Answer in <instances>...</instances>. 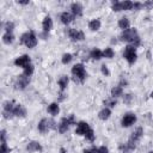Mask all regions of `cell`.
I'll use <instances>...</instances> for the list:
<instances>
[{
	"label": "cell",
	"mask_w": 153,
	"mask_h": 153,
	"mask_svg": "<svg viewBox=\"0 0 153 153\" xmlns=\"http://www.w3.org/2000/svg\"><path fill=\"white\" fill-rule=\"evenodd\" d=\"M43 30L45 31V32H48L49 30H51L53 29V20H51V18L50 17H45L44 19H43Z\"/></svg>",
	"instance_id": "9a60e30c"
},
{
	"label": "cell",
	"mask_w": 153,
	"mask_h": 153,
	"mask_svg": "<svg viewBox=\"0 0 153 153\" xmlns=\"http://www.w3.org/2000/svg\"><path fill=\"white\" fill-rule=\"evenodd\" d=\"M71 60H72V55L71 54H65L62 56V63H65V65H67L68 62H71Z\"/></svg>",
	"instance_id": "f1b7e54d"
},
{
	"label": "cell",
	"mask_w": 153,
	"mask_h": 153,
	"mask_svg": "<svg viewBox=\"0 0 153 153\" xmlns=\"http://www.w3.org/2000/svg\"><path fill=\"white\" fill-rule=\"evenodd\" d=\"M136 121V116L134 114H127L122 118V127H130Z\"/></svg>",
	"instance_id": "30bf717a"
},
{
	"label": "cell",
	"mask_w": 153,
	"mask_h": 153,
	"mask_svg": "<svg viewBox=\"0 0 153 153\" xmlns=\"http://www.w3.org/2000/svg\"><path fill=\"white\" fill-rule=\"evenodd\" d=\"M13 39H14V37H13V35H12V33L6 32V33L2 36V42H4V43H6V44L12 43V42H13Z\"/></svg>",
	"instance_id": "cb8c5ba5"
},
{
	"label": "cell",
	"mask_w": 153,
	"mask_h": 153,
	"mask_svg": "<svg viewBox=\"0 0 153 153\" xmlns=\"http://www.w3.org/2000/svg\"><path fill=\"white\" fill-rule=\"evenodd\" d=\"M18 4H22V5H26V4H29V1H18Z\"/></svg>",
	"instance_id": "f35d334b"
},
{
	"label": "cell",
	"mask_w": 153,
	"mask_h": 153,
	"mask_svg": "<svg viewBox=\"0 0 153 153\" xmlns=\"http://www.w3.org/2000/svg\"><path fill=\"white\" fill-rule=\"evenodd\" d=\"M13 27H14V24H13L12 22H6V23H5V30H6V32L12 33Z\"/></svg>",
	"instance_id": "83f0119b"
},
{
	"label": "cell",
	"mask_w": 153,
	"mask_h": 153,
	"mask_svg": "<svg viewBox=\"0 0 153 153\" xmlns=\"http://www.w3.org/2000/svg\"><path fill=\"white\" fill-rule=\"evenodd\" d=\"M85 137H86L87 140H90V141H93V140H94V133H93V130H92V129H90V130L86 133Z\"/></svg>",
	"instance_id": "f546056e"
},
{
	"label": "cell",
	"mask_w": 153,
	"mask_h": 153,
	"mask_svg": "<svg viewBox=\"0 0 153 153\" xmlns=\"http://www.w3.org/2000/svg\"><path fill=\"white\" fill-rule=\"evenodd\" d=\"M29 82H30V76H27V75H25V74H22V75L18 76L17 82H16V86H17V88L24 90V88L29 85Z\"/></svg>",
	"instance_id": "ba28073f"
},
{
	"label": "cell",
	"mask_w": 153,
	"mask_h": 153,
	"mask_svg": "<svg viewBox=\"0 0 153 153\" xmlns=\"http://www.w3.org/2000/svg\"><path fill=\"white\" fill-rule=\"evenodd\" d=\"M59 111H60V108H59V105H57L56 103H51V104L48 106V112H49L50 115H53V116L57 115Z\"/></svg>",
	"instance_id": "d6986e66"
},
{
	"label": "cell",
	"mask_w": 153,
	"mask_h": 153,
	"mask_svg": "<svg viewBox=\"0 0 153 153\" xmlns=\"http://www.w3.org/2000/svg\"><path fill=\"white\" fill-rule=\"evenodd\" d=\"M14 65L18 66V67H23L25 68L27 65H30V57L27 55H22L19 57H17L14 60Z\"/></svg>",
	"instance_id": "8fae6325"
},
{
	"label": "cell",
	"mask_w": 153,
	"mask_h": 153,
	"mask_svg": "<svg viewBox=\"0 0 153 153\" xmlns=\"http://www.w3.org/2000/svg\"><path fill=\"white\" fill-rule=\"evenodd\" d=\"M151 97H152V98H153V92H152V93H151Z\"/></svg>",
	"instance_id": "60d3db41"
},
{
	"label": "cell",
	"mask_w": 153,
	"mask_h": 153,
	"mask_svg": "<svg viewBox=\"0 0 153 153\" xmlns=\"http://www.w3.org/2000/svg\"><path fill=\"white\" fill-rule=\"evenodd\" d=\"M129 25H130V22H129L128 18H122V19L118 20V26H120L123 31L128 30V29H129Z\"/></svg>",
	"instance_id": "ac0fdd59"
},
{
	"label": "cell",
	"mask_w": 153,
	"mask_h": 153,
	"mask_svg": "<svg viewBox=\"0 0 153 153\" xmlns=\"http://www.w3.org/2000/svg\"><path fill=\"white\" fill-rule=\"evenodd\" d=\"M55 124L56 123H55L54 120H51V118H43L38 123V130L41 133H47L50 129H54L55 128Z\"/></svg>",
	"instance_id": "277c9868"
},
{
	"label": "cell",
	"mask_w": 153,
	"mask_h": 153,
	"mask_svg": "<svg viewBox=\"0 0 153 153\" xmlns=\"http://www.w3.org/2000/svg\"><path fill=\"white\" fill-rule=\"evenodd\" d=\"M102 73H103L104 75H106V76L110 74V72H109V69H108V67H106L105 65H103V66H102Z\"/></svg>",
	"instance_id": "d6a6232c"
},
{
	"label": "cell",
	"mask_w": 153,
	"mask_h": 153,
	"mask_svg": "<svg viewBox=\"0 0 153 153\" xmlns=\"http://www.w3.org/2000/svg\"><path fill=\"white\" fill-rule=\"evenodd\" d=\"M71 10H72V12H73L74 16H78V17H79V16L82 14V6H81L79 2H74V4H72Z\"/></svg>",
	"instance_id": "5bb4252c"
},
{
	"label": "cell",
	"mask_w": 153,
	"mask_h": 153,
	"mask_svg": "<svg viewBox=\"0 0 153 153\" xmlns=\"http://www.w3.org/2000/svg\"><path fill=\"white\" fill-rule=\"evenodd\" d=\"M73 123H74V116H73V115H71L69 117H65V118H62L61 122H60V124H59V131H60L61 134L66 133V131L68 130L69 126L73 124Z\"/></svg>",
	"instance_id": "8992f818"
},
{
	"label": "cell",
	"mask_w": 153,
	"mask_h": 153,
	"mask_svg": "<svg viewBox=\"0 0 153 153\" xmlns=\"http://www.w3.org/2000/svg\"><path fill=\"white\" fill-rule=\"evenodd\" d=\"M123 56H124V59L131 65V63H134L135 61H136V51H135V47H133V45H127L126 47V49H124V53H123Z\"/></svg>",
	"instance_id": "5b68a950"
},
{
	"label": "cell",
	"mask_w": 153,
	"mask_h": 153,
	"mask_svg": "<svg viewBox=\"0 0 153 153\" xmlns=\"http://www.w3.org/2000/svg\"><path fill=\"white\" fill-rule=\"evenodd\" d=\"M122 92H123L122 86H115V87L111 90V94H112V97H114V98H115V97L121 96V94H122Z\"/></svg>",
	"instance_id": "d4e9b609"
},
{
	"label": "cell",
	"mask_w": 153,
	"mask_h": 153,
	"mask_svg": "<svg viewBox=\"0 0 153 153\" xmlns=\"http://www.w3.org/2000/svg\"><path fill=\"white\" fill-rule=\"evenodd\" d=\"M103 56L104 57H108V59L114 57V50L111 48H105V50L103 51Z\"/></svg>",
	"instance_id": "484cf974"
},
{
	"label": "cell",
	"mask_w": 153,
	"mask_h": 153,
	"mask_svg": "<svg viewBox=\"0 0 153 153\" xmlns=\"http://www.w3.org/2000/svg\"><path fill=\"white\" fill-rule=\"evenodd\" d=\"M26 149L30 151V152H33V151H42V146L36 142V141H31L29 142V145L26 146Z\"/></svg>",
	"instance_id": "2e32d148"
},
{
	"label": "cell",
	"mask_w": 153,
	"mask_h": 153,
	"mask_svg": "<svg viewBox=\"0 0 153 153\" xmlns=\"http://www.w3.org/2000/svg\"><path fill=\"white\" fill-rule=\"evenodd\" d=\"M90 126L86 123V122H79L78 126H76V129H75V133L78 135H86V133L90 130Z\"/></svg>",
	"instance_id": "7c38bea8"
},
{
	"label": "cell",
	"mask_w": 153,
	"mask_h": 153,
	"mask_svg": "<svg viewBox=\"0 0 153 153\" xmlns=\"http://www.w3.org/2000/svg\"><path fill=\"white\" fill-rule=\"evenodd\" d=\"M90 56H91L93 60H100V59L103 57V51H100L98 48H94V49L91 51Z\"/></svg>",
	"instance_id": "ffe728a7"
},
{
	"label": "cell",
	"mask_w": 153,
	"mask_h": 153,
	"mask_svg": "<svg viewBox=\"0 0 153 153\" xmlns=\"http://www.w3.org/2000/svg\"><path fill=\"white\" fill-rule=\"evenodd\" d=\"M67 32H68V36H69V38H71L72 41H82V39L85 38L84 32L78 31V30H75V29H68Z\"/></svg>",
	"instance_id": "9c48e42d"
},
{
	"label": "cell",
	"mask_w": 153,
	"mask_h": 153,
	"mask_svg": "<svg viewBox=\"0 0 153 153\" xmlns=\"http://www.w3.org/2000/svg\"><path fill=\"white\" fill-rule=\"evenodd\" d=\"M104 104L105 105H109V106H115L116 105V100L115 99H106L104 102Z\"/></svg>",
	"instance_id": "1f68e13d"
},
{
	"label": "cell",
	"mask_w": 153,
	"mask_h": 153,
	"mask_svg": "<svg viewBox=\"0 0 153 153\" xmlns=\"http://www.w3.org/2000/svg\"><path fill=\"white\" fill-rule=\"evenodd\" d=\"M0 153H10V148L7 147L6 142H1V147H0Z\"/></svg>",
	"instance_id": "4dcf8cb0"
},
{
	"label": "cell",
	"mask_w": 153,
	"mask_h": 153,
	"mask_svg": "<svg viewBox=\"0 0 153 153\" xmlns=\"http://www.w3.org/2000/svg\"><path fill=\"white\" fill-rule=\"evenodd\" d=\"M98 153H109V149L105 146H102L98 148Z\"/></svg>",
	"instance_id": "836d02e7"
},
{
	"label": "cell",
	"mask_w": 153,
	"mask_h": 153,
	"mask_svg": "<svg viewBox=\"0 0 153 153\" xmlns=\"http://www.w3.org/2000/svg\"><path fill=\"white\" fill-rule=\"evenodd\" d=\"M61 22L63 23V24H69L72 20H73V14H71V13H68V12H63L62 14H61Z\"/></svg>",
	"instance_id": "e0dca14e"
},
{
	"label": "cell",
	"mask_w": 153,
	"mask_h": 153,
	"mask_svg": "<svg viewBox=\"0 0 153 153\" xmlns=\"http://www.w3.org/2000/svg\"><path fill=\"white\" fill-rule=\"evenodd\" d=\"M130 100H131V94H126V96H124V103L129 104Z\"/></svg>",
	"instance_id": "e575fe53"
},
{
	"label": "cell",
	"mask_w": 153,
	"mask_h": 153,
	"mask_svg": "<svg viewBox=\"0 0 153 153\" xmlns=\"http://www.w3.org/2000/svg\"><path fill=\"white\" fill-rule=\"evenodd\" d=\"M88 27L92 30V31H97L99 27H100V22L98 19H93L88 23Z\"/></svg>",
	"instance_id": "7402d4cb"
},
{
	"label": "cell",
	"mask_w": 153,
	"mask_h": 153,
	"mask_svg": "<svg viewBox=\"0 0 153 153\" xmlns=\"http://www.w3.org/2000/svg\"><path fill=\"white\" fill-rule=\"evenodd\" d=\"M32 73H33V66L30 63V65H27V66L24 68V74L27 75V76H30Z\"/></svg>",
	"instance_id": "4316f807"
},
{
	"label": "cell",
	"mask_w": 153,
	"mask_h": 153,
	"mask_svg": "<svg viewBox=\"0 0 153 153\" xmlns=\"http://www.w3.org/2000/svg\"><path fill=\"white\" fill-rule=\"evenodd\" d=\"M84 153H98V148H92V149H86L84 151Z\"/></svg>",
	"instance_id": "d590c367"
},
{
	"label": "cell",
	"mask_w": 153,
	"mask_h": 153,
	"mask_svg": "<svg viewBox=\"0 0 153 153\" xmlns=\"http://www.w3.org/2000/svg\"><path fill=\"white\" fill-rule=\"evenodd\" d=\"M134 8V2L131 1H115L112 4V10L114 11H122V10H133Z\"/></svg>",
	"instance_id": "52a82bcc"
},
{
	"label": "cell",
	"mask_w": 153,
	"mask_h": 153,
	"mask_svg": "<svg viewBox=\"0 0 153 153\" xmlns=\"http://www.w3.org/2000/svg\"><path fill=\"white\" fill-rule=\"evenodd\" d=\"M20 43L25 44L27 48H33V47H36V44H37L36 35H35L32 31L25 32V33L22 35V37H20Z\"/></svg>",
	"instance_id": "3957f363"
},
{
	"label": "cell",
	"mask_w": 153,
	"mask_h": 153,
	"mask_svg": "<svg viewBox=\"0 0 153 153\" xmlns=\"http://www.w3.org/2000/svg\"><path fill=\"white\" fill-rule=\"evenodd\" d=\"M148 153H153V152H152V151H151V152H148Z\"/></svg>",
	"instance_id": "b9f144b4"
},
{
	"label": "cell",
	"mask_w": 153,
	"mask_h": 153,
	"mask_svg": "<svg viewBox=\"0 0 153 153\" xmlns=\"http://www.w3.org/2000/svg\"><path fill=\"white\" fill-rule=\"evenodd\" d=\"M67 85H68V78H67L66 75L61 76V78L59 79V86H60L61 91H63V90L67 87Z\"/></svg>",
	"instance_id": "603a6c76"
},
{
	"label": "cell",
	"mask_w": 153,
	"mask_h": 153,
	"mask_svg": "<svg viewBox=\"0 0 153 153\" xmlns=\"http://www.w3.org/2000/svg\"><path fill=\"white\" fill-rule=\"evenodd\" d=\"M72 73H73V75L75 76V78H74L75 81H76V80H79L80 82H84V81H85V79H86V71H85L84 65H81V63L74 65L73 68H72Z\"/></svg>",
	"instance_id": "7a4b0ae2"
},
{
	"label": "cell",
	"mask_w": 153,
	"mask_h": 153,
	"mask_svg": "<svg viewBox=\"0 0 153 153\" xmlns=\"http://www.w3.org/2000/svg\"><path fill=\"white\" fill-rule=\"evenodd\" d=\"M13 115L17 116V117H25L26 110L20 104H16L14 105V109H13Z\"/></svg>",
	"instance_id": "4fadbf2b"
},
{
	"label": "cell",
	"mask_w": 153,
	"mask_h": 153,
	"mask_svg": "<svg viewBox=\"0 0 153 153\" xmlns=\"http://www.w3.org/2000/svg\"><path fill=\"white\" fill-rule=\"evenodd\" d=\"M121 39L131 43L133 47H137L140 44V37L137 36V32L135 29H128L123 31L121 35Z\"/></svg>",
	"instance_id": "6da1fadb"
},
{
	"label": "cell",
	"mask_w": 153,
	"mask_h": 153,
	"mask_svg": "<svg viewBox=\"0 0 153 153\" xmlns=\"http://www.w3.org/2000/svg\"><path fill=\"white\" fill-rule=\"evenodd\" d=\"M143 6H147V7H151V6H153V2H146Z\"/></svg>",
	"instance_id": "74e56055"
},
{
	"label": "cell",
	"mask_w": 153,
	"mask_h": 153,
	"mask_svg": "<svg viewBox=\"0 0 153 153\" xmlns=\"http://www.w3.org/2000/svg\"><path fill=\"white\" fill-rule=\"evenodd\" d=\"M110 115H111V111H110V109H108V108H104V109L98 114L99 118H100V120H103V121L108 120V118L110 117Z\"/></svg>",
	"instance_id": "44dd1931"
},
{
	"label": "cell",
	"mask_w": 153,
	"mask_h": 153,
	"mask_svg": "<svg viewBox=\"0 0 153 153\" xmlns=\"http://www.w3.org/2000/svg\"><path fill=\"white\" fill-rule=\"evenodd\" d=\"M60 152H61V153H66V151H65L63 148H61V151H60Z\"/></svg>",
	"instance_id": "ab89813d"
},
{
	"label": "cell",
	"mask_w": 153,
	"mask_h": 153,
	"mask_svg": "<svg viewBox=\"0 0 153 153\" xmlns=\"http://www.w3.org/2000/svg\"><path fill=\"white\" fill-rule=\"evenodd\" d=\"M6 131L5 130H1V142H6Z\"/></svg>",
	"instance_id": "8d00e7d4"
}]
</instances>
